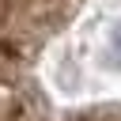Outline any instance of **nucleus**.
I'll list each match as a JSON object with an SVG mask.
<instances>
[{
    "mask_svg": "<svg viewBox=\"0 0 121 121\" xmlns=\"http://www.w3.org/2000/svg\"><path fill=\"white\" fill-rule=\"evenodd\" d=\"M110 49H113V57H117V64H121V26L113 30V38H110Z\"/></svg>",
    "mask_w": 121,
    "mask_h": 121,
    "instance_id": "nucleus-1",
    "label": "nucleus"
}]
</instances>
